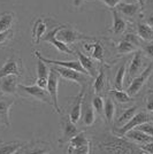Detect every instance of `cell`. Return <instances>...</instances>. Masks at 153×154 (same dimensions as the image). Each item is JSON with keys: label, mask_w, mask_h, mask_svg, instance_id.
<instances>
[{"label": "cell", "mask_w": 153, "mask_h": 154, "mask_svg": "<svg viewBox=\"0 0 153 154\" xmlns=\"http://www.w3.org/2000/svg\"><path fill=\"white\" fill-rule=\"evenodd\" d=\"M137 1H138V5L140 6V8L145 6V4H146V0H137Z\"/></svg>", "instance_id": "f6af8a7d"}, {"label": "cell", "mask_w": 153, "mask_h": 154, "mask_svg": "<svg viewBox=\"0 0 153 154\" xmlns=\"http://www.w3.org/2000/svg\"><path fill=\"white\" fill-rule=\"evenodd\" d=\"M52 152V146L45 140H32L24 143L15 154H50Z\"/></svg>", "instance_id": "ba28073f"}, {"label": "cell", "mask_w": 153, "mask_h": 154, "mask_svg": "<svg viewBox=\"0 0 153 154\" xmlns=\"http://www.w3.org/2000/svg\"><path fill=\"white\" fill-rule=\"evenodd\" d=\"M124 137H127L128 139L133 140L137 145H143V144H147V143L153 141V137L146 135L145 132H143L140 130H137V129L130 130L129 132H127L124 135Z\"/></svg>", "instance_id": "7402d4cb"}, {"label": "cell", "mask_w": 153, "mask_h": 154, "mask_svg": "<svg viewBox=\"0 0 153 154\" xmlns=\"http://www.w3.org/2000/svg\"><path fill=\"white\" fill-rule=\"evenodd\" d=\"M86 144H90V139L89 137H88V135L84 131H78V134L76 136H74L70 139L69 143H68V149L81 147V146L86 145Z\"/></svg>", "instance_id": "f1b7e54d"}, {"label": "cell", "mask_w": 153, "mask_h": 154, "mask_svg": "<svg viewBox=\"0 0 153 154\" xmlns=\"http://www.w3.org/2000/svg\"><path fill=\"white\" fill-rule=\"evenodd\" d=\"M117 12L124 16L128 17H134L137 14L139 13L140 6L139 5H136V4H130V2H120L117 7L115 8Z\"/></svg>", "instance_id": "d4e9b609"}, {"label": "cell", "mask_w": 153, "mask_h": 154, "mask_svg": "<svg viewBox=\"0 0 153 154\" xmlns=\"http://www.w3.org/2000/svg\"><path fill=\"white\" fill-rule=\"evenodd\" d=\"M115 116H116V103L108 96L104 105V117L109 125H113Z\"/></svg>", "instance_id": "603a6c76"}, {"label": "cell", "mask_w": 153, "mask_h": 154, "mask_svg": "<svg viewBox=\"0 0 153 154\" xmlns=\"http://www.w3.org/2000/svg\"><path fill=\"white\" fill-rule=\"evenodd\" d=\"M96 110L92 107L91 101L86 100V103H85L84 108L82 109V122H83V125H85V127H92L96 123Z\"/></svg>", "instance_id": "cb8c5ba5"}, {"label": "cell", "mask_w": 153, "mask_h": 154, "mask_svg": "<svg viewBox=\"0 0 153 154\" xmlns=\"http://www.w3.org/2000/svg\"><path fill=\"white\" fill-rule=\"evenodd\" d=\"M144 66V55L142 51H136L134 53L133 60L129 64V67H127V76L129 77V81L134 79L135 77L137 76L142 71V68Z\"/></svg>", "instance_id": "2e32d148"}, {"label": "cell", "mask_w": 153, "mask_h": 154, "mask_svg": "<svg viewBox=\"0 0 153 154\" xmlns=\"http://www.w3.org/2000/svg\"><path fill=\"white\" fill-rule=\"evenodd\" d=\"M108 94L115 103H119L121 105H126V103H129L133 101V98L128 94L127 91L113 89V90L108 91Z\"/></svg>", "instance_id": "83f0119b"}, {"label": "cell", "mask_w": 153, "mask_h": 154, "mask_svg": "<svg viewBox=\"0 0 153 154\" xmlns=\"http://www.w3.org/2000/svg\"><path fill=\"white\" fill-rule=\"evenodd\" d=\"M2 124H4V122H2L1 120H0V125H2Z\"/></svg>", "instance_id": "bcb514c9"}, {"label": "cell", "mask_w": 153, "mask_h": 154, "mask_svg": "<svg viewBox=\"0 0 153 154\" xmlns=\"http://www.w3.org/2000/svg\"><path fill=\"white\" fill-rule=\"evenodd\" d=\"M140 47H142L143 52L146 54L147 57L153 59V43H145V44H143Z\"/></svg>", "instance_id": "ab89813d"}, {"label": "cell", "mask_w": 153, "mask_h": 154, "mask_svg": "<svg viewBox=\"0 0 153 154\" xmlns=\"http://www.w3.org/2000/svg\"><path fill=\"white\" fill-rule=\"evenodd\" d=\"M12 75L19 77L22 75V61L16 57L8 58L4 66L0 68V79Z\"/></svg>", "instance_id": "9c48e42d"}, {"label": "cell", "mask_w": 153, "mask_h": 154, "mask_svg": "<svg viewBox=\"0 0 153 154\" xmlns=\"http://www.w3.org/2000/svg\"><path fill=\"white\" fill-rule=\"evenodd\" d=\"M150 121H151V116L148 115L146 112L139 110L130 121H128L124 125H122L121 128H113V132H115L116 135L124 136L127 132H129L130 130L136 129L138 125H140V124L150 122Z\"/></svg>", "instance_id": "52a82bcc"}, {"label": "cell", "mask_w": 153, "mask_h": 154, "mask_svg": "<svg viewBox=\"0 0 153 154\" xmlns=\"http://www.w3.org/2000/svg\"><path fill=\"white\" fill-rule=\"evenodd\" d=\"M111 13H112V16H113V26H112L109 31L112 32L113 35H115V36L123 35L128 29L127 21L122 17L116 9H111Z\"/></svg>", "instance_id": "ac0fdd59"}, {"label": "cell", "mask_w": 153, "mask_h": 154, "mask_svg": "<svg viewBox=\"0 0 153 154\" xmlns=\"http://www.w3.org/2000/svg\"><path fill=\"white\" fill-rule=\"evenodd\" d=\"M85 99V89H82L81 92L77 94V97L74 100V103L70 108L69 115L68 117L70 119V121L73 123H78V121L82 117V109H83V101Z\"/></svg>", "instance_id": "9a60e30c"}, {"label": "cell", "mask_w": 153, "mask_h": 154, "mask_svg": "<svg viewBox=\"0 0 153 154\" xmlns=\"http://www.w3.org/2000/svg\"><path fill=\"white\" fill-rule=\"evenodd\" d=\"M146 23L150 26H152V28H153V14L151 15V16H150V17H148V19L146 20Z\"/></svg>", "instance_id": "ee69618b"}, {"label": "cell", "mask_w": 153, "mask_h": 154, "mask_svg": "<svg viewBox=\"0 0 153 154\" xmlns=\"http://www.w3.org/2000/svg\"><path fill=\"white\" fill-rule=\"evenodd\" d=\"M126 74H127V60L120 66V68L116 71V75H115L114 78V89H116V90H123Z\"/></svg>", "instance_id": "f546056e"}, {"label": "cell", "mask_w": 153, "mask_h": 154, "mask_svg": "<svg viewBox=\"0 0 153 154\" xmlns=\"http://www.w3.org/2000/svg\"><path fill=\"white\" fill-rule=\"evenodd\" d=\"M92 154H147L139 145L130 141L124 136L116 135L112 131H102L92 136Z\"/></svg>", "instance_id": "6da1fadb"}, {"label": "cell", "mask_w": 153, "mask_h": 154, "mask_svg": "<svg viewBox=\"0 0 153 154\" xmlns=\"http://www.w3.org/2000/svg\"><path fill=\"white\" fill-rule=\"evenodd\" d=\"M68 154H90L91 152V144H86L81 147L71 148V149H67Z\"/></svg>", "instance_id": "d590c367"}, {"label": "cell", "mask_w": 153, "mask_h": 154, "mask_svg": "<svg viewBox=\"0 0 153 154\" xmlns=\"http://www.w3.org/2000/svg\"><path fill=\"white\" fill-rule=\"evenodd\" d=\"M138 112H139V106H137V105L123 109V112L120 114V116L117 117V120H116V122H115L116 123V128H121L122 125H124V124H126L128 121H130Z\"/></svg>", "instance_id": "484cf974"}, {"label": "cell", "mask_w": 153, "mask_h": 154, "mask_svg": "<svg viewBox=\"0 0 153 154\" xmlns=\"http://www.w3.org/2000/svg\"><path fill=\"white\" fill-rule=\"evenodd\" d=\"M152 72H153V62L148 64L138 76H136L134 79L130 81L129 86H128V89H127L128 94L131 97V98H134V97L137 96L140 92V90L144 88V85L146 84V82L148 81V78L151 77Z\"/></svg>", "instance_id": "277c9868"}, {"label": "cell", "mask_w": 153, "mask_h": 154, "mask_svg": "<svg viewBox=\"0 0 153 154\" xmlns=\"http://www.w3.org/2000/svg\"><path fill=\"white\" fill-rule=\"evenodd\" d=\"M14 99L12 98H2L0 99V120L4 122L6 127L11 125V116H9V110L13 106Z\"/></svg>", "instance_id": "d6986e66"}, {"label": "cell", "mask_w": 153, "mask_h": 154, "mask_svg": "<svg viewBox=\"0 0 153 154\" xmlns=\"http://www.w3.org/2000/svg\"><path fill=\"white\" fill-rule=\"evenodd\" d=\"M84 48L86 52L91 53V58L95 59L97 62L100 64L105 63V47L100 40H95L93 43H86L84 44Z\"/></svg>", "instance_id": "e0dca14e"}, {"label": "cell", "mask_w": 153, "mask_h": 154, "mask_svg": "<svg viewBox=\"0 0 153 154\" xmlns=\"http://www.w3.org/2000/svg\"><path fill=\"white\" fill-rule=\"evenodd\" d=\"M75 54L78 58V62L83 67L84 70L88 72V75L91 78H95L97 76V74H98V70H99L96 60L92 59L91 57H89V55H86V54H84L83 52L80 51V50H77L75 52Z\"/></svg>", "instance_id": "8fae6325"}, {"label": "cell", "mask_w": 153, "mask_h": 154, "mask_svg": "<svg viewBox=\"0 0 153 154\" xmlns=\"http://www.w3.org/2000/svg\"><path fill=\"white\" fill-rule=\"evenodd\" d=\"M23 145V141H11L0 144V154H15Z\"/></svg>", "instance_id": "1f68e13d"}, {"label": "cell", "mask_w": 153, "mask_h": 154, "mask_svg": "<svg viewBox=\"0 0 153 154\" xmlns=\"http://www.w3.org/2000/svg\"><path fill=\"white\" fill-rule=\"evenodd\" d=\"M145 107L147 112L153 113V90H150L146 96V101H145Z\"/></svg>", "instance_id": "74e56055"}, {"label": "cell", "mask_w": 153, "mask_h": 154, "mask_svg": "<svg viewBox=\"0 0 153 154\" xmlns=\"http://www.w3.org/2000/svg\"><path fill=\"white\" fill-rule=\"evenodd\" d=\"M46 30H47L46 21L43 17H39L38 20H36V22L33 23V26H32V35H31L35 45H38L39 43H40V39L45 35Z\"/></svg>", "instance_id": "44dd1931"}, {"label": "cell", "mask_w": 153, "mask_h": 154, "mask_svg": "<svg viewBox=\"0 0 153 154\" xmlns=\"http://www.w3.org/2000/svg\"><path fill=\"white\" fill-rule=\"evenodd\" d=\"M51 68L54 71H57L60 77H62L64 79H67V81H70V82L77 83L78 85L82 86V89L88 88L91 82V77L89 75L74 70V69L62 68V67H58V66H51Z\"/></svg>", "instance_id": "7a4b0ae2"}, {"label": "cell", "mask_w": 153, "mask_h": 154, "mask_svg": "<svg viewBox=\"0 0 153 154\" xmlns=\"http://www.w3.org/2000/svg\"><path fill=\"white\" fill-rule=\"evenodd\" d=\"M138 47L137 46H135L133 43H130L129 40L127 39H121L117 44H116V52L119 53V54H121V55H124V54H129V53H133V52H136L138 51L137 50Z\"/></svg>", "instance_id": "4dcf8cb0"}, {"label": "cell", "mask_w": 153, "mask_h": 154, "mask_svg": "<svg viewBox=\"0 0 153 154\" xmlns=\"http://www.w3.org/2000/svg\"><path fill=\"white\" fill-rule=\"evenodd\" d=\"M136 129H137V130H140V131H143V132H145L146 135L153 137V122L152 121L146 122V123H143V124L138 125Z\"/></svg>", "instance_id": "8d00e7d4"}, {"label": "cell", "mask_w": 153, "mask_h": 154, "mask_svg": "<svg viewBox=\"0 0 153 154\" xmlns=\"http://www.w3.org/2000/svg\"><path fill=\"white\" fill-rule=\"evenodd\" d=\"M57 38L59 40H61L64 44H73V43H76L80 40H96L92 37H89L86 35H83L80 31H77L76 29L71 28L70 26L67 24H61L59 30L57 32Z\"/></svg>", "instance_id": "3957f363"}, {"label": "cell", "mask_w": 153, "mask_h": 154, "mask_svg": "<svg viewBox=\"0 0 153 154\" xmlns=\"http://www.w3.org/2000/svg\"><path fill=\"white\" fill-rule=\"evenodd\" d=\"M136 31L140 39L145 40V42H151L153 40V28L150 26L147 23L139 22L136 26Z\"/></svg>", "instance_id": "4316f807"}, {"label": "cell", "mask_w": 153, "mask_h": 154, "mask_svg": "<svg viewBox=\"0 0 153 154\" xmlns=\"http://www.w3.org/2000/svg\"><path fill=\"white\" fill-rule=\"evenodd\" d=\"M48 75H50L48 64L44 62L43 60L38 59V61H37V77L38 78H47Z\"/></svg>", "instance_id": "e575fe53"}, {"label": "cell", "mask_w": 153, "mask_h": 154, "mask_svg": "<svg viewBox=\"0 0 153 154\" xmlns=\"http://www.w3.org/2000/svg\"><path fill=\"white\" fill-rule=\"evenodd\" d=\"M106 83H107V76H106V72H105V67H104V64H101L99 67L98 74L95 77V82H93V85H92L95 94L101 96V93L106 89Z\"/></svg>", "instance_id": "ffe728a7"}, {"label": "cell", "mask_w": 153, "mask_h": 154, "mask_svg": "<svg viewBox=\"0 0 153 154\" xmlns=\"http://www.w3.org/2000/svg\"><path fill=\"white\" fill-rule=\"evenodd\" d=\"M139 147L146 152L147 154H153V141L151 143H147V144H143V145H139Z\"/></svg>", "instance_id": "7bdbcfd3"}, {"label": "cell", "mask_w": 153, "mask_h": 154, "mask_svg": "<svg viewBox=\"0 0 153 154\" xmlns=\"http://www.w3.org/2000/svg\"><path fill=\"white\" fill-rule=\"evenodd\" d=\"M19 76H6L0 79V91L6 96L19 94Z\"/></svg>", "instance_id": "5bb4252c"}, {"label": "cell", "mask_w": 153, "mask_h": 154, "mask_svg": "<svg viewBox=\"0 0 153 154\" xmlns=\"http://www.w3.org/2000/svg\"><path fill=\"white\" fill-rule=\"evenodd\" d=\"M47 82H48V77L47 78H38V77L35 78V84L38 85L42 89H45V90L47 89Z\"/></svg>", "instance_id": "b9f144b4"}, {"label": "cell", "mask_w": 153, "mask_h": 154, "mask_svg": "<svg viewBox=\"0 0 153 154\" xmlns=\"http://www.w3.org/2000/svg\"><path fill=\"white\" fill-rule=\"evenodd\" d=\"M91 103H92V107L96 110L97 114L102 115L104 114V105H105V100L99 94H95V96L91 98Z\"/></svg>", "instance_id": "836d02e7"}, {"label": "cell", "mask_w": 153, "mask_h": 154, "mask_svg": "<svg viewBox=\"0 0 153 154\" xmlns=\"http://www.w3.org/2000/svg\"><path fill=\"white\" fill-rule=\"evenodd\" d=\"M14 22V14L2 13L0 15V32H5L12 30Z\"/></svg>", "instance_id": "d6a6232c"}, {"label": "cell", "mask_w": 153, "mask_h": 154, "mask_svg": "<svg viewBox=\"0 0 153 154\" xmlns=\"http://www.w3.org/2000/svg\"><path fill=\"white\" fill-rule=\"evenodd\" d=\"M35 55L37 57V59L43 60L44 62H46V63L50 64V66H58V67H62V68H69V69H74V70L80 71V72H83V74L88 75V72L84 70L83 67L81 66V63L78 61H61V60H54V59L45 58L38 51L35 52Z\"/></svg>", "instance_id": "30bf717a"}, {"label": "cell", "mask_w": 153, "mask_h": 154, "mask_svg": "<svg viewBox=\"0 0 153 154\" xmlns=\"http://www.w3.org/2000/svg\"><path fill=\"white\" fill-rule=\"evenodd\" d=\"M19 90L23 92V94L27 97H30L31 99L38 100L47 105H52L51 97L48 94L47 90L39 88L38 85L33 84V85H19Z\"/></svg>", "instance_id": "8992f818"}, {"label": "cell", "mask_w": 153, "mask_h": 154, "mask_svg": "<svg viewBox=\"0 0 153 154\" xmlns=\"http://www.w3.org/2000/svg\"><path fill=\"white\" fill-rule=\"evenodd\" d=\"M59 74L57 71H54L50 67V75H48V82H47V92L48 94L51 97V100H52V106L54 110L57 112L58 114H62V110L60 108L59 106Z\"/></svg>", "instance_id": "5b68a950"}, {"label": "cell", "mask_w": 153, "mask_h": 154, "mask_svg": "<svg viewBox=\"0 0 153 154\" xmlns=\"http://www.w3.org/2000/svg\"><path fill=\"white\" fill-rule=\"evenodd\" d=\"M99 1H101L102 4H105L109 9H115L117 7V5L120 2H122V0H99Z\"/></svg>", "instance_id": "60d3db41"}, {"label": "cell", "mask_w": 153, "mask_h": 154, "mask_svg": "<svg viewBox=\"0 0 153 154\" xmlns=\"http://www.w3.org/2000/svg\"><path fill=\"white\" fill-rule=\"evenodd\" d=\"M13 38V31L12 30H8V31L5 32H0V45L7 43L8 40Z\"/></svg>", "instance_id": "f35d334b"}, {"label": "cell", "mask_w": 153, "mask_h": 154, "mask_svg": "<svg viewBox=\"0 0 153 154\" xmlns=\"http://www.w3.org/2000/svg\"><path fill=\"white\" fill-rule=\"evenodd\" d=\"M152 115H153V113H152Z\"/></svg>", "instance_id": "7dc6e473"}, {"label": "cell", "mask_w": 153, "mask_h": 154, "mask_svg": "<svg viewBox=\"0 0 153 154\" xmlns=\"http://www.w3.org/2000/svg\"><path fill=\"white\" fill-rule=\"evenodd\" d=\"M61 129H62V137L59 139L60 145H64V144H68L70 141V139L76 136L78 134V130L75 123H73L70 121V119L67 116L61 117Z\"/></svg>", "instance_id": "7c38bea8"}, {"label": "cell", "mask_w": 153, "mask_h": 154, "mask_svg": "<svg viewBox=\"0 0 153 154\" xmlns=\"http://www.w3.org/2000/svg\"><path fill=\"white\" fill-rule=\"evenodd\" d=\"M60 26H61V24H60ZM60 26H57V28H54V29H52V30H50V31L44 36L43 40L46 42V43H51L52 45L54 46L59 52H62L64 54H75V52L73 51L67 44H64V43H62L61 40H59V39L57 38V32H58V30H59Z\"/></svg>", "instance_id": "4fadbf2b"}]
</instances>
